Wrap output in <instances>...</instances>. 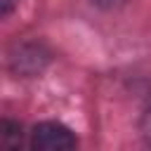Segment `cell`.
Returning <instances> with one entry per match:
<instances>
[{
  "label": "cell",
  "mask_w": 151,
  "mask_h": 151,
  "mask_svg": "<svg viewBox=\"0 0 151 151\" xmlns=\"http://www.w3.org/2000/svg\"><path fill=\"white\" fill-rule=\"evenodd\" d=\"M28 144L35 151H66V149H76L78 139L64 123L45 120V123H38L31 130Z\"/></svg>",
  "instance_id": "1"
},
{
  "label": "cell",
  "mask_w": 151,
  "mask_h": 151,
  "mask_svg": "<svg viewBox=\"0 0 151 151\" xmlns=\"http://www.w3.org/2000/svg\"><path fill=\"white\" fill-rule=\"evenodd\" d=\"M50 61V52L38 42L17 45L9 54V68L19 76H38Z\"/></svg>",
  "instance_id": "2"
},
{
  "label": "cell",
  "mask_w": 151,
  "mask_h": 151,
  "mask_svg": "<svg viewBox=\"0 0 151 151\" xmlns=\"http://www.w3.org/2000/svg\"><path fill=\"white\" fill-rule=\"evenodd\" d=\"M0 139H2L5 146L17 149L21 144V125L14 123V120H9V118H5L2 125H0Z\"/></svg>",
  "instance_id": "3"
},
{
  "label": "cell",
  "mask_w": 151,
  "mask_h": 151,
  "mask_svg": "<svg viewBox=\"0 0 151 151\" xmlns=\"http://www.w3.org/2000/svg\"><path fill=\"white\" fill-rule=\"evenodd\" d=\"M139 127H142V137H144L146 144L151 146V104H149L146 111L142 113V123H139Z\"/></svg>",
  "instance_id": "4"
},
{
  "label": "cell",
  "mask_w": 151,
  "mask_h": 151,
  "mask_svg": "<svg viewBox=\"0 0 151 151\" xmlns=\"http://www.w3.org/2000/svg\"><path fill=\"white\" fill-rule=\"evenodd\" d=\"M97 7H101V9H116V7H120L125 0H92Z\"/></svg>",
  "instance_id": "5"
},
{
  "label": "cell",
  "mask_w": 151,
  "mask_h": 151,
  "mask_svg": "<svg viewBox=\"0 0 151 151\" xmlns=\"http://www.w3.org/2000/svg\"><path fill=\"white\" fill-rule=\"evenodd\" d=\"M17 2H19V0H0V14H2V17H9L12 9L17 7Z\"/></svg>",
  "instance_id": "6"
}]
</instances>
